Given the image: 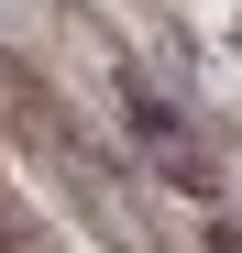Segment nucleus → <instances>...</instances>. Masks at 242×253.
Instances as JSON below:
<instances>
[{"instance_id": "2", "label": "nucleus", "mask_w": 242, "mask_h": 253, "mask_svg": "<svg viewBox=\"0 0 242 253\" xmlns=\"http://www.w3.org/2000/svg\"><path fill=\"white\" fill-rule=\"evenodd\" d=\"M209 253H242V231H220V220H209Z\"/></svg>"}, {"instance_id": "1", "label": "nucleus", "mask_w": 242, "mask_h": 253, "mask_svg": "<svg viewBox=\"0 0 242 253\" xmlns=\"http://www.w3.org/2000/svg\"><path fill=\"white\" fill-rule=\"evenodd\" d=\"M121 110H132V132H143V154H154V176L165 187H209V165H198V143H187V121L143 88V77H121Z\"/></svg>"}]
</instances>
